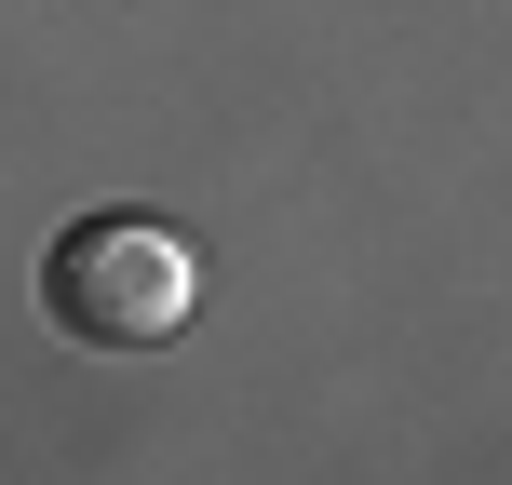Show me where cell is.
Instances as JSON below:
<instances>
[{
	"label": "cell",
	"mask_w": 512,
	"mask_h": 485,
	"mask_svg": "<svg viewBox=\"0 0 512 485\" xmlns=\"http://www.w3.org/2000/svg\"><path fill=\"white\" fill-rule=\"evenodd\" d=\"M41 297H54V324H68L81 351H162V337L189 324V297H203V270H189V243L162 230V216H81V230L54 243Z\"/></svg>",
	"instance_id": "1"
}]
</instances>
